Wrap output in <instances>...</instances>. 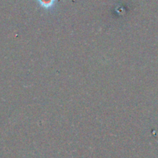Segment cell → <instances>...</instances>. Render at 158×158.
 I'll list each match as a JSON object with an SVG mask.
<instances>
[{"mask_svg": "<svg viewBox=\"0 0 158 158\" xmlns=\"http://www.w3.org/2000/svg\"><path fill=\"white\" fill-rule=\"evenodd\" d=\"M38 3L45 10H50L54 6L55 0H37Z\"/></svg>", "mask_w": 158, "mask_h": 158, "instance_id": "obj_1", "label": "cell"}]
</instances>
